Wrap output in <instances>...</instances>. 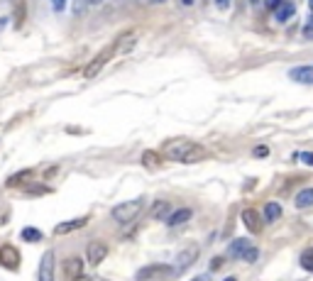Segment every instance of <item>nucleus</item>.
<instances>
[{
	"label": "nucleus",
	"instance_id": "obj_1",
	"mask_svg": "<svg viewBox=\"0 0 313 281\" xmlns=\"http://www.w3.org/2000/svg\"><path fill=\"white\" fill-rule=\"evenodd\" d=\"M164 157L171 161H179V164H196L208 157V152H206V147L196 145L191 139H171L164 147Z\"/></svg>",
	"mask_w": 313,
	"mask_h": 281
},
{
	"label": "nucleus",
	"instance_id": "obj_2",
	"mask_svg": "<svg viewBox=\"0 0 313 281\" xmlns=\"http://www.w3.org/2000/svg\"><path fill=\"white\" fill-rule=\"evenodd\" d=\"M142 198H135V201H127V203H120V205H115L113 208V220L115 223H123V225H127L130 220H135L137 215H140V210H142Z\"/></svg>",
	"mask_w": 313,
	"mask_h": 281
},
{
	"label": "nucleus",
	"instance_id": "obj_3",
	"mask_svg": "<svg viewBox=\"0 0 313 281\" xmlns=\"http://www.w3.org/2000/svg\"><path fill=\"white\" fill-rule=\"evenodd\" d=\"M240 218H242V225H245V230H250V232H262V223H264V218H262V213H259L257 208H245L242 213H240Z\"/></svg>",
	"mask_w": 313,
	"mask_h": 281
},
{
	"label": "nucleus",
	"instance_id": "obj_4",
	"mask_svg": "<svg viewBox=\"0 0 313 281\" xmlns=\"http://www.w3.org/2000/svg\"><path fill=\"white\" fill-rule=\"evenodd\" d=\"M113 54H115V49H105V52H101V56H96V59L91 61L88 66L83 68V76H86V79H93V76H98V74H101V68L108 64V59H110Z\"/></svg>",
	"mask_w": 313,
	"mask_h": 281
},
{
	"label": "nucleus",
	"instance_id": "obj_5",
	"mask_svg": "<svg viewBox=\"0 0 313 281\" xmlns=\"http://www.w3.org/2000/svg\"><path fill=\"white\" fill-rule=\"evenodd\" d=\"M198 259V247L196 245H191V247L186 249H181L179 254H176V262H174V267H176V271H184V269H189L191 264Z\"/></svg>",
	"mask_w": 313,
	"mask_h": 281
},
{
	"label": "nucleus",
	"instance_id": "obj_6",
	"mask_svg": "<svg viewBox=\"0 0 313 281\" xmlns=\"http://www.w3.org/2000/svg\"><path fill=\"white\" fill-rule=\"evenodd\" d=\"M86 257H88V264L98 267L103 259L108 257V245H103V242H88V247H86Z\"/></svg>",
	"mask_w": 313,
	"mask_h": 281
},
{
	"label": "nucleus",
	"instance_id": "obj_7",
	"mask_svg": "<svg viewBox=\"0 0 313 281\" xmlns=\"http://www.w3.org/2000/svg\"><path fill=\"white\" fill-rule=\"evenodd\" d=\"M191 215H193L191 208H176V210H171V213L167 215V220H164V223H167V227H179V225L189 223Z\"/></svg>",
	"mask_w": 313,
	"mask_h": 281
},
{
	"label": "nucleus",
	"instance_id": "obj_8",
	"mask_svg": "<svg viewBox=\"0 0 313 281\" xmlns=\"http://www.w3.org/2000/svg\"><path fill=\"white\" fill-rule=\"evenodd\" d=\"M39 281H54V252L49 249L42 257V264H39Z\"/></svg>",
	"mask_w": 313,
	"mask_h": 281
},
{
	"label": "nucleus",
	"instance_id": "obj_9",
	"mask_svg": "<svg viewBox=\"0 0 313 281\" xmlns=\"http://www.w3.org/2000/svg\"><path fill=\"white\" fill-rule=\"evenodd\" d=\"M289 79L296 83H313V64H303V66H294L289 71Z\"/></svg>",
	"mask_w": 313,
	"mask_h": 281
},
{
	"label": "nucleus",
	"instance_id": "obj_10",
	"mask_svg": "<svg viewBox=\"0 0 313 281\" xmlns=\"http://www.w3.org/2000/svg\"><path fill=\"white\" fill-rule=\"evenodd\" d=\"M88 225V218H76V220H66V223H59L54 227L56 235H66V232H74V230H81Z\"/></svg>",
	"mask_w": 313,
	"mask_h": 281
},
{
	"label": "nucleus",
	"instance_id": "obj_11",
	"mask_svg": "<svg viewBox=\"0 0 313 281\" xmlns=\"http://www.w3.org/2000/svg\"><path fill=\"white\" fill-rule=\"evenodd\" d=\"M0 264H3V267H8V269H15V267L20 264V254H17V249L15 247H3L0 249Z\"/></svg>",
	"mask_w": 313,
	"mask_h": 281
},
{
	"label": "nucleus",
	"instance_id": "obj_12",
	"mask_svg": "<svg viewBox=\"0 0 313 281\" xmlns=\"http://www.w3.org/2000/svg\"><path fill=\"white\" fill-rule=\"evenodd\" d=\"M294 12H296L294 3H286V0H284L279 8L274 10V20H277V22H289L291 17H294Z\"/></svg>",
	"mask_w": 313,
	"mask_h": 281
},
{
	"label": "nucleus",
	"instance_id": "obj_13",
	"mask_svg": "<svg viewBox=\"0 0 313 281\" xmlns=\"http://www.w3.org/2000/svg\"><path fill=\"white\" fill-rule=\"evenodd\" d=\"M64 271H66V276H71V279L81 276V274H83V259H78V257L66 259V262H64Z\"/></svg>",
	"mask_w": 313,
	"mask_h": 281
},
{
	"label": "nucleus",
	"instance_id": "obj_14",
	"mask_svg": "<svg viewBox=\"0 0 313 281\" xmlns=\"http://www.w3.org/2000/svg\"><path fill=\"white\" fill-rule=\"evenodd\" d=\"M167 267H162V264H152V267H145L142 271H137V281H149L154 279V276H162Z\"/></svg>",
	"mask_w": 313,
	"mask_h": 281
},
{
	"label": "nucleus",
	"instance_id": "obj_15",
	"mask_svg": "<svg viewBox=\"0 0 313 281\" xmlns=\"http://www.w3.org/2000/svg\"><path fill=\"white\" fill-rule=\"evenodd\" d=\"M294 203H296V208H311L313 205V189H303V191L296 193V198H294Z\"/></svg>",
	"mask_w": 313,
	"mask_h": 281
},
{
	"label": "nucleus",
	"instance_id": "obj_16",
	"mask_svg": "<svg viewBox=\"0 0 313 281\" xmlns=\"http://www.w3.org/2000/svg\"><path fill=\"white\" fill-rule=\"evenodd\" d=\"M281 218V205L279 203H267V205H264V220H267V223H277V220H279Z\"/></svg>",
	"mask_w": 313,
	"mask_h": 281
},
{
	"label": "nucleus",
	"instance_id": "obj_17",
	"mask_svg": "<svg viewBox=\"0 0 313 281\" xmlns=\"http://www.w3.org/2000/svg\"><path fill=\"white\" fill-rule=\"evenodd\" d=\"M169 213H171V208H169L167 201H156L152 205V218H156V220H167Z\"/></svg>",
	"mask_w": 313,
	"mask_h": 281
},
{
	"label": "nucleus",
	"instance_id": "obj_18",
	"mask_svg": "<svg viewBox=\"0 0 313 281\" xmlns=\"http://www.w3.org/2000/svg\"><path fill=\"white\" fill-rule=\"evenodd\" d=\"M142 164H145L147 169H152V171H154V169L162 167V157H159L156 152H152V149H149V152H145V154H142Z\"/></svg>",
	"mask_w": 313,
	"mask_h": 281
},
{
	"label": "nucleus",
	"instance_id": "obj_19",
	"mask_svg": "<svg viewBox=\"0 0 313 281\" xmlns=\"http://www.w3.org/2000/svg\"><path fill=\"white\" fill-rule=\"evenodd\" d=\"M247 247H250V242H247L245 237H240V240H233V245H230V257H242Z\"/></svg>",
	"mask_w": 313,
	"mask_h": 281
},
{
	"label": "nucleus",
	"instance_id": "obj_20",
	"mask_svg": "<svg viewBox=\"0 0 313 281\" xmlns=\"http://www.w3.org/2000/svg\"><path fill=\"white\" fill-rule=\"evenodd\" d=\"M30 179H32V171H30V169H25V171H20V174H15V176L8 179V186L15 189V186H20V183H25V181H30Z\"/></svg>",
	"mask_w": 313,
	"mask_h": 281
},
{
	"label": "nucleus",
	"instance_id": "obj_21",
	"mask_svg": "<svg viewBox=\"0 0 313 281\" xmlns=\"http://www.w3.org/2000/svg\"><path fill=\"white\" fill-rule=\"evenodd\" d=\"M88 0H71V12L76 15V17H81V15H86V10H88Z\"/></svg>",
	"mask_w": 313,
	"mask_h": 281
},
{
	"label": "nucleus",
	"instance_id": "obj_22",
	"mask_svg": "<svg viewBox=\"0 0 313 281\" xmlns=\"http://www.w3.org/2000/svg\"><path fill=\"white\" fill-rule=\"evenodd\" d=\"M23 240L25 242H39L42 240V232L37 227H25L23 230Z\"/></svg>",
	"mask_w": 313,
	"mask_h": 281
},
{
	"label": "nucleus",
	"instance_id": "obj_23",
	"mask_svg": "<svg viewBox=\"0 0 313 281\" xmlns=\"http://www.w3.org/2000/svg\"><path fill=\"white\" fill-rule=\"evenodd\" d=\"M301 264H303V269L313 271V247H311V249H306V252L301 254Z\"/></svg>",
	"mask_w": 313,
	"mask_h": 281
},
{
	"label": "nucleus",
	"instance_id": "obj_24",
	"mask_svg": "<svg viewBox=\"0 0 313 281\" xmlns=\"http://www.w3.org/2000/svg\"><path fill=\"white\" fill-rule=\"evenodd\" d=\"M252 157H255V159H267L269 157V147L267 145L255 147V149H252Z\"/></svg>",
	"mask_w": 313,
	"mask_h": 281
},
{
	"label": "nucleus",
	"instance_id": "obj_25",
	"mask_svg": "<svg viewBox=\"0 0 313 281\" xmlns=\"http://www.w3.org/2000/svg\"><path fill=\"white\" fill-rule=\"evenodd\" d=\"M303 37H306V39H313V15L311 17H308V20H306V22H303Z\"/></svg>",
	"mask_w": 313,
	"mask_h": 281
},
{
	"label": "nucleus",
	"instance_id": "obj_26",
	"mask_svg": "<svg viewBox=\"0 0 313 281\" xmlns=\"http://www.w3.org/2000/svg\"><path fill=\"white\" fill-rule=\"evenodd\" d=\"M257 257H259V252H257V247H252V245H250V247L245 249V254H242V259H245V262H255Z\"/></svg>",
	"mask_w": 313,
	"mask_h": 281
},
{
	"label": "nucleus",
	"instance_id": "obj_27",
	"mask_svg": "<svg viewBox=\"0 0 313 281\" xmlns=\"http://www.w3.org/2000/svg\"><path fill=\"white\" fill-rule=\"evenodd\" d=\"M281 3H284V0H264V5H267V8H269V10H272V12L277 10V8H279Z\"/></svg>",
	"mask_w": 313,
	"mask_h": 281
},
{
	"label": "nucleus",
	"instance_id": "obj_28",
	"mask_svg": "<svg viewBox=\"0 0 313 281\" xmlns=\"http://www.w3.org/2000/svg\"><path fill=\"white\" fill-rule=\"evenodd\" d=\"M301 161H303V164H308V167H313V152H303Z\"/></svg>",
	"mask_w": 313,
	"mask_h": 281
},
{
	"label": "nucleus",
	"instance_id": "obj_29",
	"mask_svg": "<svg viewBox=\"0 0 313 281\" xmlns=\"http://www.w3.org/2000/svg\"><path fill=\"white\" fill-rule=\"evenodd\" d=\"M215 8L218 10H230V0H215Z\"/></svg>",
	"mask_w": 313,
	"mask_h": 281
},
{
	"label": "nucleus",
	"instance_id": "obj_30",
	"mask_svg": "<svg viewBox=\"0 0 313 281\" xmlns=\"http://www.w3.org/2000/svg\"><path fill=\"white\" fill-rule=\"evenodd\" d=\"M64 5H66V0H54V10H56V12L64 10Z\"/></svg>",
	"mask_w": 313,
	"mask_h": 281
},
{
	"label": "nucleus",
	"instance_id": "obj_31",
	"mask_svg": "<svg viewBox=\"0 0 313 281\" xmlns=\"http://www.w3.org/2000/svg\"><path fill=\"white\" fill-rule=\"evenodd\" d=\"M71 281H91V276H86V274H81V276H76V279H71Z\"/></svg>",
	"mask_w": 313,
	"mask_h": 281
},
{
	"label": "nucleus",
	"instance_id": "obj_32",
	"mask_svg": "<svg viewBox=\"0 0 313 281\" xmlns=\"http://www.w3.org/2000/svg\"><path fill=\"white\" fill-rule=\"evenodd\" d=\"M193 281H208V276H196Z\"/></svg>",
	"mask_w": 313,
	"mask_h": 281
},
{
	"label": "nucleus",
	"instance_id": "obj_33",
	"mask_svg": "<svg viewBox=\"0 0 313 281\" xmlns=\"http://www.w3.org/2000/svg\"><path fill=\"white\" fill-rule=\"evenodd\" d=\"M91 5H98V3H103V0H88Z\"/></svg>",
	"mask_w": 313,
	"mask_h": 281
},
{
	"label": "nucleus",
	"instance_id": "obj_34",
	"mask_svg": "<svg viewBox=\"0 0 313 281\" xmlns=\"http://www.w3.org/2000/svg\"><path fill=\"white\" fill-rule=\"evenodd\" d=\"M181 3H184V5H191V3H193V0H181Z\"/></svg>",
	"mask_w": 313,
	"mask_h": 281
},
{
	"label": "nucleus",
	"instance_id": "obj_35",
	"mask_svg": "<svg viewBox=\"0 0 313 281\" xmlns=\"http://www.w3.org/2000/svg\"><path fill=\"white\" fill-rule=\"evenodd\" d=\"M225 281H237V279H235V276H228V279H225Z\"/></svg>",
	"mask_w": 313,
	"mask_h": 281
},
{
	"label": "nucleus",
	"instance_id": "obj_36",
	"mask_svg": "<svg viewBox=\"0 0 313 281\" xmlns=\"http://www.w3.org/2000/svg\"><path fill=\"white\" fill-rule=\"evenodd\" d=\"M308 5H311V10H313V0H308Z\"/></svg>",
	"mask_w": 313,
	"mask_h": 281
},
{
	"label": "nucleus",
	"instance_id": "obj_37",
	"mask_svg": "<svg viewBox=\"0 0 313 281\" xmlns=\"http://www.w3.org/2000/svg\"><path fill=\"white\" fill-rule=\"evenodd\" d=\"M152 3H164V0H152Z\"/></svg>",
	"mask_w": 313,
	"mask_h": 281
},
{
	"label": "nucleus",
	"instance_id": "obj_38",
	"mask_svg": "<svg viewBox=\"0 0 313 281\" xmlns=\"http://www.w3.org/2000/svg\"><path fill=\"white\" fill-rule=\"evenodd\" d=\"M250 3H252V5H255V3H259V0H250Z\"/></svg>",
	"mask_w": 313,
	"mask_h": 281
}]
</instances>
